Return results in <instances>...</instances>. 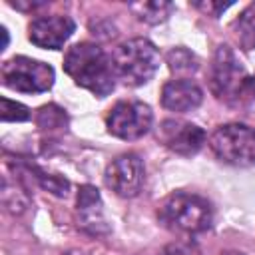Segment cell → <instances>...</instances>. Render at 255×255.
Here are the masks:
<instances>
[{
  "label": "cell",
  "mask_w": 255,
  "mask_h": 255,
  "mask_svg": "<svg viewBox=\"0 0 255 255\" xmlns=\"http://www.w3.org/2000/svg\"><path fill=\"white\" fill-rule=\"evenodd\" d=\"M128 8L137 20L151 26L165 22L173 12V4L167 0H139V2H129Z\"/></svg>",
  "instance_id": "13"
},
{
  "label": "cell",
  "mask_w": 255,
  "mask_h": 255,
  "mask_svg": "<svg viewBox=\"0 0 255 255\" xmlns=\"http://www.w3.org/2000/svg\"><path fill=\"white\" fill-rule=\"evenodd\" d=\"M247 72L229 46H219L209 66V88L217 100L231 102L243 92Z\"/></svg>",
  "instance_id": "6"
},
{
  "label": "cell",
  "mask_w": 255,
  "mask_h": 255,
  "mask_svg": "<svg viewBox=\"0 0 255 255\" xmlns=\"http://www.w3.org/2000/svg\"><path fill=\"white\" fill-rule=\"evenodd\" d=\"M112 60H114L116 76L124 84L143 86L155 76L159 62H161V56L149 40L131 38V40L122 42L116 48Z\"/></svg>",
  "instance_id": "3"
},
{
  "label": "cell",
  "mask_w": 255,
  "mask_h": 255,
  "mask_svg": "<svg viewBox=\"0 0 255 255\" xmlns=\"http://www.w3.org/2000/svg\"><path fill=\"white\" fill-rule=\"evenodd\" d=\"M165 62H167L169 70L175 72V74H193L199 68L197 56L193 52H189L187 48H183V46L171 48L165 56Z\"/></svg>",
  "instance_id": "14"
},
{
  "label": "cell",
  "mask_w": 255,
  "mask_h": 255,
  "mask_svg": "<svg viewBox=\"0 0 255 255\" xmlns=\"http://www.w3.org/2000/svg\"><path fill=\"white\" fill-rule=\"evenodd\" d=\"M145 177L143 161L137 153H122L106 167V185L120 197H135L141 191Z\"/></svg>",
  "instance_id": "8"
},
{
  "label": "cell",
  "mask_w": 255,
  "mask_h": 255,
  "mask_svg": "<svg viewBox=\"0 0 255 255\" xmlns=\"http://www.w3.org/2000/svg\"><path fill=\"white\" fill-rule=\"evenodd\" d=\"M64 255H84V253H80V251H66Z\"/></svg>",
  "instance_id": "25"
},
{
  "label": "cell",
  "mask_w": 255,
  "mask_h": 255,
  "mask_svg": "<svg viewBox=\"0 0 255 255\" xmlns=\"http://www.w3.org/2000/svg\"><path fill=\"white\" fill-rule=\"evenodd\" d=\"M151 108L139 100H122L108 112L106 126L114 137L131 141L143 137L151 129Z\"/></svg>",
  "instance_id": "7"
},
{
  "label": "cell",
  "mask_w": 255,
  "mask_h": 255,
  "mask_svg": "<svg viewBox=\"0 0 255 255\" xmlns=\"http://www.w3.org/2000/svg\"><path fill=\"white\" fill-rule=\"evenodd\" d=\"M209 147L223 163L235 167L255 165V128L239 122L223 124L211 133Z\"/></svg>",
  "instance_id": "4"
},
{
  "label": "cell",
  "mask_w": 255,
  "mask_h": 255,
  "mask_svg": "<svg viewBox=\"0 0 255 255\" xmlns=\"http://www.w3.org/2000/svg\"><path fill=\"white\" fill-rule=\"evenodd\" d=\"M78 211H80V223L84 229L98 233V225H104L102 217V197L100 191L94 185H82L78 191Z\"/></svg>",
  "instance_id": "12"
},
{
  "label": "cell",
  "mask_w": 255,
  "mask_h": 255,
  "mask_svg": "<svg viewBox=\"0 0 255 255\" xmlns=\"http://www.w3.org/2000/svg\"><path fill=\"white\" fill-rule=\"evenodd\" d=\"M0 78L10 90L22 94H40L54 86V68L28 56H14L2 64Z\"/></svg>",
  "instance_id": "5"
},
{
  "label": "cell",
  "mask_w": 255,
  "mask_h": 255,
  "mask_svg": "<svg viewBox=\"0 0 255 255\" xmlns=\"http://www.w3.org/2000/svg\"><path fill=\"white\" fill-rule=\"evenodd\" d=\"M34 173H36L38 183H40L46 191H50V193H54V195H58V197H66V195H68L70 181H68L66 177H62V175H58V173H46V171H42V169H38V167H34Z\"/></svg>",
  "instance_id": "17"
},
{
  "label": "cell",
  "mask_w": 255,
  "mask_h": 255,
  "mask_svg": "<svg viewBox=\"0 0 255 255\" xmlns=\"http://www.w3.org/2000/svg\"><path fill=\"white\" fill-rule=\"evenodd\" d=\"M0 32H2V48H0V50H6V46H8V30L2 26Z\"/></svg>",
  "instance_id": "23"
},
{
  "label": "cell",
  "mask_w": 255,
  "mask_h": 255,
  "mask_svg": "<svg viewBox=\"0 0 255 255\" xmlns=\"http://www.w3.org/2000/svg\"><path fill=\"white\" fill-rule=\"evenodd\" d=\"M0 104H2V110H0L2 122H26V120H30V110L24 104L8 100V98H2Z\"/></svg>",
  "instance_id": "18"
},
{
  "label": "cell",
  "mask_w": 255,
  "mask_h": 255,
  "mask_svg": "<svg viewBox=\"0 0 255 255\" xmlns=\"http://www.w3.org/2000/svg\"><path fill=\"white\" fill-rule=\"evenodd\" d=\"M161 255H201V249L193 241H173L163 247Z\"/></svg>",
  "instance_id": "19"
},
{
  "label": "cell",
  "mask_w": 255,
  "mask_h": 255,
  "mask_svg": "<svg viewBox=\"0 0 255 255\" xmlns=\"http://www.w3.org/2000/svg\"><path fill=\"white\" fill-rule=\"evenodd\" d=\"M157 139L169 151L189 157V155H195L203 147L205 131L191 122L169 118L157 126Z\"/></svg>",
  "instance_id": "9"
},
{
  "label": "cell",
  "mask_w": 255,
  "mask_h": 255,
  "mask_svg": "<svg viewBox=\"0 0 255 255\" xmlns=\"http://www.w3.org/2000/svg\"><path fill=\"white\" fill-rule=\"evenodd\" d=\"M64 72L74 80L76 86L92 92L98 98L112 94L116 86L114 60L92 42H78L68 48L64 56Z\"/></svg>",
  "instance_id": "1"
},
{
  "label": "cell",
  "mask_w": 255,
  "mask_h": 255,
  "mask_svg": "<svg viewBox=\"0 0 255 255\" xmlns=\"http://www.w3.org/2000/svg\"><path fill=\"white\" fill-rule=\"evenodd\" d=\"M157 215L167 229L183 235L203 233L213 223L211 203L205 197L197 193H187V191H175L167 195Z\"/></svg>",
  "instance_id": "2"
},
{
  "label": "cell",
  "mask_w": 255,
  "mask_h": 255,
  "mask_svg": "<svg viewBox=\"0 0 255 255\" xmlns=\"http://www.w3.org/2000/svg\"><path fill=\"white\" fill-rule=\"evenodd\" d=\"M2 203H4V207H6L10 213H16V215L22 213V211H26V207H28V203H30L26 191H24L18 183L14 185V189L10 187L8 175H6L4 181H2Z\"/></svg>",
  "instance_id": "15"
},
{
  "label": "cell",
  "mask_w": 255,
  "mask_h": 255,
  "mask_svg": "<svg viewBox=\"0 0 255 255\" xmlns=\"http://www.w3.org/2000/svg\"><path fill=\"white\" fill-rule=\"evenodd\" d=\"M76 30V22L70 16H42L30 22L28 38L34 46L46 50H60Z\"/></svg>",
  "instance_id": "10"
},
{
  "label": "cell",
  "mask_w": 255,
  "mask_h": 255,
  "mask_svg": "<svg viewBox=\"0 0 255 255\" xmlns=\"http://www.w3.org/2000/svg\"><path fill=\"white\" fill-rule=\"evenodd\" d=\"M66 114L62 108L50 104V106H44L38 110V116H36V124L38 128L42 129H56V128H66Z\"/></svg>",
  "instance_id": "16"
},
{
  "label": "cell",
  "mask_w": 255,
  "mask_h": 255,
  "mask_svg": "<svg viewBox=\"0 0 255 255\" xmlns=\"http://www.w3.org/2000/svg\"><path fill=\"white\" fill-rule=\"evenodd\" d=\"M221 255H243V253H239V251H225V253H221Z\"/></svg>",
  "instance_id": "24"
},
{
  "label": "cell",
  "mask_w": 255,
  "mask_h": 255,
  "mask_svg": "<svg viewBox=\"0 0 255 255\" xmlns=\"http://www.w3.org/2000/svg\"><path fill=\"white\" fill-rule=\"evenodd\" d=\"M8 4L10 6H14V8H18V10H34V8H42V6H46L48 2H30V0H8Z\"/></svg>",
  "instance_id": "21"
},
{
  "label": "cell",
  "mask_w": 255,
  "mask_h": 255,
  "mask_svg": "<svg viewBox=\"0 0 255 255\" xmlns=\"http://www.w3.org/2000/svg\"><path fill=\"white\" fill-rule=\"evenodd\" d=\"M203 102V90L187 80H171L161 88V106L169 112H191Z\"/></svg>",
  "instance_id": "11"
},
{
  "label": "cell",
  "mask_w": 255,
  "mask_h": 255,
  "mask_svg": "<svg viewBox=\"0 0 255 255\" xmlns=\"http://www.w3.org/2000/svg\"><path fill=\"white\" fill-rule=\"evenodd\" d=\"M193 6L197 10H201V12H205L207 16L217 18L221 12H225L231 6V2H193Z\"/></svg>",
  "instance_id": "20"
},
{
  "label": "cell",
  "mask_w": 255,
  "mask_h": 255,
  "mask_svg": "<svg viewBox=\"0 0 255 255\" xmlns=\"http://www.w3.org/2000/svg\"><path fill=\"white\" fill-rule=\"evenodd\" d=\"M241 96H251V98H255V76H253V78L247 76V80H245V84H243Z\"/></svg>",
  "instance_id": "22"
}]
</instances>
